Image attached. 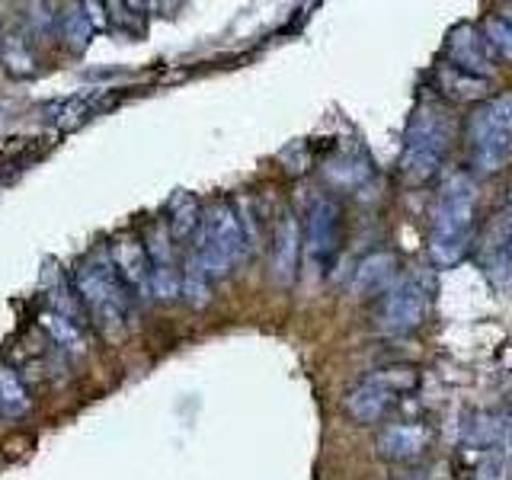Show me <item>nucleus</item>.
Masks as SVG:
<instances>
[{
    "instance_id": "nucleus-1",
    "label": "nucleus",
    "mask_w": 512,
    "mask_h": 480,
    "mask_svg": "<svg viewBox=\"0 0 512 480\" xmlns=\"http://www.w3.org/2000/svg\"><path fill=\"white\" fill-rule=\"evenodd\" d=\"M474 208L477 186L471 176L455 173L442 183L429 221V256L439 266H455L464 260L474 240Z\"/></svg>"
},
{
    "instance_id": "nucleus-2",
    "label": "nucleus",
    "mask_w": 512,
    "mask_h": 480,
    "mask_svg": "<svg viewBox=\"0 0 512 480\" xmlns=\"http://www.w3.org/2000/svg\"><path fill=\"white\" fill-rule=\"evenodd\" d=\"M74 288L80 308L87 311V320L100 330L109 343L125 340L128 333V292L122 288L116 269H112L109 250H93L84 263L77 266Z\"/></svg>"
},
{
    "instance_id": "nucleus-3",
    "label": "nucleus",
    "mask_w": 512,
    "mask_h": 480,
    "mask_svg": "<svg viewBox=\"0 0 512 480\" xmlns=\"http://www.w3.org/2000/svg\"><path fill=\"white\" fill-rule=\"evenodd\" d=\"M468 167L474 176H493L512 154V90L480 103L464 122Z\"/></svg>"
},
{
    "instance_id": "nucleus-4",
    "label": "nucleus",
    "mask_w": 512,
    "mask_h": 480,
    "mask_svg": "<svg viewBox=\"0 0 512 480\" xmlns=\"http://www.w3.org/2000/svg\"><path fill=\"white\" fill-rule=\"evenodd\" d=\"M448 141H452V125H448L445 106L423 103L407 125L404 151H400V180L407 186L429 183L442 167Z\"/></svg>"
},
{
    "instance_id": "nucleus-5",
    "label": "nucleus",
    "mask_w": 512,
    "mask_h": 480,
    "mask_svg": "<svg viewBox=\"0 0 512 480\" xmlns=\"http://www.w3.org/2000/svg\"><path fill=\"white\" fill-rule=\"evenodd\" d=\"M192 256L199 260L208 279H224L228 272L244 260V231H240L237 208L228 199H218L208 212H202V224L192 244Z\"/></svg>"
},
{
    "instance_id": "nucleus-6",
    "label": "nucleus",
    "mask_w": 512,
    "mask_h": 480,
    "mask_svg": "<svg viewBox=\"0 0 512 480\" xmlns=\"http://www.w3.org/2000/svg\"><path fill=\"white\" fill-rule=\"evenodd\" d=\"M432 288L423 276H410L404 282H394L388 292H381L372 311V324L378 333H410L429 317Z\"/></svg>"
},
{
    "instance_id": "nucleus-7",
    "label": "nucleus",
    "mask_w": 512,
    "mask_h": 480,
    "mask_svg": "<svg viewBox=\"0 0 512 480\" xmlns=\"http://www.w3.org/2000/svg\"><path fill=\"white\" fill-rule=\"evenodd\" d=\"M340 231H343L340 205L333 199L314 202L308 215V240H304V250H308V260L314 269H327L333 263L336 250H340Z\"/></svg>"
},
{
    "instance_id": "nucleus-8",
    "label": "nucleus",
    "mask_w": 512,
    "mask_h": 480,
    "mask_svg": "<svg viewBox=\"0 0 512 480\" xmlns=\"http://www.w3.org/2000/svg\"><path fill=\"white\" fill-rule=\"evenodd\" d=\"M109 260L116 276L122 282V288L132 298H138L141 304L151 301V260L144 253V244L138 237H116L109 247Z\"/></svg>"
},
{
    "instance_id": "nucleus-9",
    "label": "nucleus",
    "mask_w": 512,
    "mask_h": 480,
    "mask_svg": "<svg viewBox=\"0 0 512 480\" xmlns=\"http://www.w3.org/2000/svg\"><path fill=\"white\" fill-rule=\"evenodd\" d=\"M445 52L458 71L474 74L480 80H490L496 71V55L490 52L487 39L480 36V29H474V26H455L452 32H448Z\"/></svg>"
},
{
    "instance_id": "nucleus-10",
    "label": "nucleus",
    "mask_w": 512,
    "mask_h": 480,
    "mask_svg": "<svg viewBox=\"0 0 512 480\" xmlns=\"http://www.w3.org/2000/svg\"><path fill=\"white\" fill-rule=\"evenodd\" d=\"M298 256H301V228L292 212H282L276 228H272V256L269 272L279 285H292L298 276Z\"/></svg>"
},
{
    "instance_id": "nucleus-11",
    "label": "nucleus",
    "mask_w": 512,
    "mask_h": 480,
    "mask_svg": "<svg viewBox=\"0 0 512 480\" xmlns=\"http://www.w3.org/2000/svg\"><path fill=\"white\" fill-rule=\"evenodd\" d=\"M432 442V432L423 423H391L381 426L375 436V452L388 461H413L420 458Z\"/></svg>"
},
{
    "instance_id": "nucleus-12",
    "label": "nucleus",
    "mask_w": 512,
    "mask_h": 480,
    "mask_svg": "<svg viewBox=\"0 0 512 480\" xmlns=\"http://www.w3.org/2000/svg\"><path fill=\"white\" fill-rule=\"evenodd\" d=\"M480 260L493 288H512V218H500L484 234V247H480Z\"/></svg>"
},
{
    "instance_id": "nucleus-13",
    "label": "nucleus",
    "mask_w": 512,
    "mask_h": 480,
    "mask_svg": "<svg viewBox=\"0 0 512 480\" xmlns=\"http://www.w3.org/2000/svg\"><path fill=\"white\" fill-rule=\"evenodd\" d=\"M397 266H400V260L391 250L368 253L365 260L356 266V272H352V292H356L359 298H375L381 292H388L397 279Z\"/></svg>"
},
{
    "instance_id": "nucleus-14",
    "label": "nucleus",
    "mask_w": 512,
    "mask_h": 480,
    "mask_svg": "<svg viewBox=\"0 0 512 480\" xmlns=\"http://www.w3.org/2000/svg\"><path fill=\"white\" fill-rule=\"evenodd\" d=\"M397 404V397L391 391L378 388L372 381H359L356 388L346 394V413L362 426H375L388 416Z\"/></svg>"
},
{
    "instance_id": "nucleus-15",
    "label": "nucleus",
    "mask_w": 512,
    "mask_h": 480,
    "mask_svg": "<svg viewBox=\"0 0 512 480\" xmlns=\"http://www.w3.org/2000/svg\"><path fill=\"white\" fill-rule=\"evenodd\" d=\"M42 327L48 333V340H52L58 349L71 352V356H80V352H87V336H84V324H77L74 317L68 314H58L52 308L42 311Z\"/></svg>"
},
{
    "instance_id": "nucleus-16",
    "label": "nucleus",
    "mask_w": 512,
    "mask_h": 480,
    "mask_svg": "<svg viewBox=\"0 0 512 480\" xmlns=\"http://www.w3.org/2000/svg\"><path fill=\"white\" fill-rule=\"evenodd\" d=\"M436 87L448 96V100H480V96L487 93V80H480L474 74H464L458 71L455 64H442V68L436 71Z\"/></svg>"
},
{
    "instance_id": "nucleus-17",
    "label": "nucleus",
    "mask_w": 512,
    "mask_h": 480,
    "mask_svg": "<svg viewBox=\"0 0 512 480\" xmlns=\"http://www.w3.org/2000/svg\"><path fill=\"white\" fill-rule=\"evenodd\" d=\"M199 224H202V208L199 199L189 196V192H180L173 202H170V218H167V231L173 240H189L199 234Z\"/></svg>"
},
{
    "instance_id": "nucleus-18",
    "label": "nucleus",
    "mask_w": 512,
    "mask_h": 480,
    "mask_svg": "<svg viewBox=\"0 0 512 480\" xmlns=\"http://www.w3.org/2000/svg\"><path fill=\"white\" fill-rule=\"evenodd\" d=\"M29 407H32V397L26 391L23 378L16 375L13 368L0 365V416L13 420V416H23Z\"/></svg>"
},
{
    "instance_id": "nucleus-19",
    "label": "nucleus",
    "mask_w": 512,
    "mask_h": 480,
    "mask_svg": "<svg viewBox=\"0 0 512 480\" xmlns=\"http://www.w3.org/2000/svg\"><path fill=\"white\" fill-rule=\"evenodd\" d=\"M180 295L192 304V308H205L212 301V279L205 276V269L199 266L196 256H186L183 272H180Z\"/></svg>"
},
{
    "instance_id": "nucleus-20",
    "label": "nucleus",
    "mask_w": 512,
    "mask_h": 480,
    "mask_svg": "<svg viewBox=\"0 0 512 480\" xmlns=\"http://www.w3.org/2000/svg\"><path fill=\"white\" fill-rule=\"evenodd\" d=\"M365 381H372L378 388L391 391L397 397L404 391H413L416 384H420V372H416L413 365H391V368H378V372H372Z\"/></svg>"
},
{
    "instance_id": "nucleus-21",
    "label": "nucleus",
    "mask_w": 512,
    "mask_h": 480,
    "mask_svg": "<svg viewBox=\"0 0 512 480\" xmlns=\"http://www.w3.org/2000/svg\"><path fill=\"white\" fill-rule=\"evenodd\" d=\"M480 36L487 39L496 61H512V26L506 23V16H487L480 23Z\"/></svg>"
},
{
    "instance_id": "nucleus-22",
    "label": "nucleus",
    "mask_w": 512,
    "mask_h": 480,
    "mask_svg": "<svg viewBox=\"0 0 512 480\" xmlns=\"http://www.w3.org/2000/svg\"><path fill=\"white\" fill-rule=\"evenodd\" d=\"M100 96H93V93H77V96H68L64 103H58V125H64V128H74V125H80L84 119H90L96 109H100Z\"/></svg>"
},
{
    "instance_id": "nucleus-23",
    "label": "nucleus",
    "mask_w": 512,
    "mask_h": 480,
    "mask_svg": "<svg viewBox=\"0 0 512 480\" xmlns=\"http://www.w3.org/2000/svg\"><path fill=\"white\" fill-rule=\"evenodd\" d=\"M234 208H237L240 231H244V247L247 253H256L260 250V208H256L250 196H240Z\"/></svg>"
},
{
    "instance_id": "nucleus-24",
    "label": "nucleus",
    "mask_w": 512,
    "mask_h": 480,
    "mask_svg": "<svg viewBox=\"0 0 512 480\" xmlns=\"http://www.w3.org/2000/svg\"><path fill=\"white\" fill-rule=\"evenodd\" d=\"M90 13H87V7H74L71 13H64L61 16V32H64V39H68L74 48H80V45H87V39H90Z\"/></svg>"
},
{
    "instance_id": "nucleus-25",
    "label": "nucleus",
    "mask_w": 512,
    "mask_h": 480,
    "mask_svg": "<svg viewBox=\"0 0 512 480\" xmlns=\"http://www.w3.org/2000/svg\"><path fill=\"white\" fill-rule=\"evenodd\" d=\"M506 23L512 26V10H506Z\"/></svg>"
},
{
    "instance_id": "nucleus-26",
    "label": "nucleus",
    "mask_w": 512,
    "mask_h": 480,
    "mask_svg": "<svg viewBox=\"0 0 512 480\" xmlns=\"http://www.w3.org/2000/svg\"><path fill=\"white\" fill-rule=\"evenodd\" d=\"M509 205H512V189H509Z\"/></svg>"
}]
</instances>
